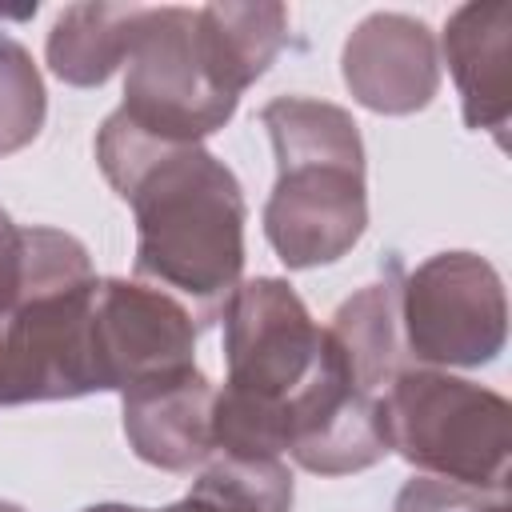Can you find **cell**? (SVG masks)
Wrapping results in <instances>:
<instances>
[{"label": "cell", "mask_w": 512, "mask_h": 512, "mask_svg": "<svg viewBox=\"0 0 512 512\" xmlns=\"http://www.w3.org/2000/svg\"><path fill=\"white\" fill-rule=\"evenodd\" d=\"M96 164L136 216V280L176 296L196 328L212 324L244 272L236 172L204 144L144 136L120 108L96 132Z\"/></svg>", "instance_id": "6da1fadb"}, {"label": "cell", "mask_w": 512, "mask_h": 512, "mask_svg": "<svg viewBox=\"0 0 512 512\" xmlns=\"http://www.w3.org/2000/svg\"><path fill=\"white\" fill-rule=\"evenodd\" d=\"M272 136L276 184L264 236L288 268L336 264L368 228L364 140L352 112L312 96H276L260 108Z\"/></svg>", "instance_id": "7a4b0ae2"}, {"label": "cell", "mask_w": 512, "mask_h": 512, "mask_svg": "<svg viewBox=\"0 0 512 512\" xmlns=\"http://www.w3.org/2000/svg\"><path fill=\"white\" fill-rule=\"evenodd\" d=\"M228 380L212 400V448L224 456H284L288 404L324 356V328L280 276L244 280L224 304Z\"/></svg>", "instance_id": "3957f363"}, {"label": "cell", "mask_w": 512, "mask_h": 512, "mask_svg": "<svg viewBox=\"0 0 512 512\" xmlns=\"http://www.w3.org/2000/svg\"><path fill=\"white\" fill-rule=\"evenodd\" d=\"M96 268L88 248L60 232L24 228V280L0 312V404L76 400L100 392L92 312Z\"/></svg>", "instance_id": "277c9868"}, {"label": "cell", "mask_w": 512, "mask_h": 512, "mask_svg": "<svg viewBox=\"0 0 512 512\" xmlns=\"http://www.w3.org/2000/svg\"><path fill=\"white\" fill-rule=\"evenodd\" d=\"M388 452L424 476L480 492H508L512 404L444 368H404L384 392Z\"/></svg>", "instance_id": "5b68a950"}, {"label": "cell", "mask_w": 512, "mask_h": 512, "mask_svg": "<svg viewBox=\"0 0 512 512\" xmlns=\"http://www.w3.org/2000/svg\"><path fill=\"white\" fill-rule=\"evenodd\" d=\"M400 336L416 368H480L504 352L508 296L476 252H436L400 280Z\"/></svg>", "instance_id": "8992f818"}, {"label": "cell", "mask_w": 512, "mask_h": 512, "mask_svg": "<svg viewBox=\"0 0 512 512\" xmlns=\"http://www.w3.org/2000/svg\"><path fill=\"white\" fill-rule=\"evenodd\" d=\"M120 112L156 140L200 144L236 112V96L220 92L204 68L196 40V8H140L128 48Z\"/></svg>", "instance_id": "52a82bcc"}, {"label": "cell", "mask_w": 512, "mask_h": 512, "mask_svg": "<svg viewBox=\"0 0 512 512\" xmlns=\"http://www.w3.org/2000/svg\"><path fill=\"white\" fill-rule=\"evenodd\" d=\"M92 348L100 392H128L152 376L196 368V320L152 284L100 276Z\"/></svg>", "instance_id": "ba28073f"}, {"label": "cell", "mask_w": 512, "mask_h": 512, "mask_svg": "<svg viewBox=\"0 0 512 512\" xmlns=\"http://www.w3.org/2000/svg\"><path fill=\"white\" fill-rule=\"evenodd\" d=\"M344 88L380 116H412L440 88V48L424 20L404 12L364 16L340 52Z\"/></svg>", "instance_id": "9c48e42d"}, {"label": "cell", "mask_w": 512, "mask_h": 512, "mask_svg": "<svg viewBox=\"0 0 512 512\" xmlns=\"http://www.w3.org/2000/svg\"><path fill=\"white\" fill-rule=\"evenodd\" d=\"M212 400H216V388L200 368L152 376L120 392L128 448L144 464L164 468V472L200 468L216 452L212 448Z\"/></svg>", "instance_id": "30bf717a"}, {"label": "cell", "mask_w": 512, "mask_h": 512, "mask_svg": "<svg viewBox=\"0 0 512 512\" xmlns=\"http://www.w3.org/2000/svg\"><path fill=\"white\" fill-rule=\"evenodd\" d=\"M440 48L460 92L464 124L504 144L512 120V8L504 0L460 4L444 24Z\"/></svg>", "instance_id": "8fae6325"}, {"label": "cell", "mask_w": 512, "mask_h": 512, "mask_svg": "<svg viewBox=\"0 0 512 512\" xmlns=\"http://www.w3.org/2000/svg\"><path fill=\"white\" fill-rule=\"evenodd\" d=\"M196 40L216 88L240 100V92L252 88L280 56L288 40V8L272 0L204 4L196 8Z\"/></svg>", "instance_id": "7c38bea8"}, {"label": "cell", "mask_w": 512, "mask_h": 512, "mask_svg": "<svg viewBox=\"0 0 512 512\" xmlns=\"http://www.w3.org/2000/svg\"><path fill=\"white\" fill-rule=\"evenodd\" d=\"M328 336L340 348L352 380L364 392L380 396L404 368H412L400 336V280L388 276L348 296L336 308Z\"/></svg>", "instance_id": "4fadbf2b"}, {"label": "cell", "mask_w": 512, "mask_h": 512, "mask_svg": "<svg viewBox=\"0 0 512 512\" xmlns=\"http://www.w3.org/2000/svg\"><path fill=\"white\" fill-rule=\"evenodd\" d=\"M144 4H68L44 44L48 68L72 88H100L128 60Z\"/></svg>", "instance_id": "5bb4252c"}, {"label": "cell", "mask_w": 512, "mask_h": 512, "mask_svg": "<svg viewBox=\"0 0 512 512\" xmlns=\"http://www.w3.org/2000/svg\"><path fill=\"white\" fill-rule=\"evenodd\" d=\"M196 512H292V472L280 456L212 452L188 488Z\"/></svg>", "instance_id": "9a60e30c"}, {"label": "cell", "mask_w": 512, "mask_h": 512, "mask_svg": "<svg viewBox=\"0 0 512 512\" xmlns=\"http://www.w3.org/2000/svg\"><path fill=\"white\" fill-rule=\"evenodd\" d=\"M44 116L48 92L32 52L20 40L0 36V156L28 148L40 136Z\"/></svg>", "instance_id": "2e32d148"}, {"label": "cell", "mask_w": 512, "mask_h": 512, "mask_svg": "<svg viewBox=\"0 0 512 512\" xmlns=\"http://www.w3.org/2000/svg\"><path fill=\"white\" fill-rule=\"evenodd\" d=\"M500 496L508 492H480V488H464L440 476H412L396 492L392 512H484Z\"/></svg>", "instance_id": "e0dca14e"}, {"label": "cell", "mask_w": 512, "mask_h": 512, "mask_svg": "<svg viewBox=\"0 0 512 512\" xmlns=\"http://www.w3.org/2000/svg\"><path fill=\"white\" fill-rule=\"evenodd\" d=\"M24 280V228L0 208V312L16 300Z\"/></svg>", "instance_id": "ac0fdd59"}, {"label": "cell", "mask_w": 512, "mask_h": 512, "mask_svg": "<svg viewBox=\"0 0 512 512\" xmlns=\"http://www.w3.org/2000/svg\"><path fill=\"white\" fill-rule=\"evenodd\" d=\"M84 512H152V508H132V504H92V508H84ZM160 512H196V508H192L188 496H184V500H176V504H168V508H160Z\"/></svg>", "instance_id": "d6986e66"}, {"label": "cell", "mask_w": 512, "mask_h": 512, "mask_svg": "<svg viewBox=\"0 0 512 512\" xmlns=\"http://www.w3.org/2000/svg\"><path fill=\"white\" fill-rule=\"evenodd\" d=\"M484 512H512V500H508V496H500V500H492Z\"/></svg>", "instance_id": "ffe728a7"}, {"label": "cell", "mask_w": 512, "mask_h": 512, "mask_svg": "<svg viewBox=\"0 0 512 512\" xmlns=\"http://www.w3.org/2000/svg\"><path fill=\"white\" fill-rule=\"evenodd\" d=\"M0 512H24L20 504H8V500H0Z\"/></svg>", "instance_id": "44dd1931"}]
</instances>
